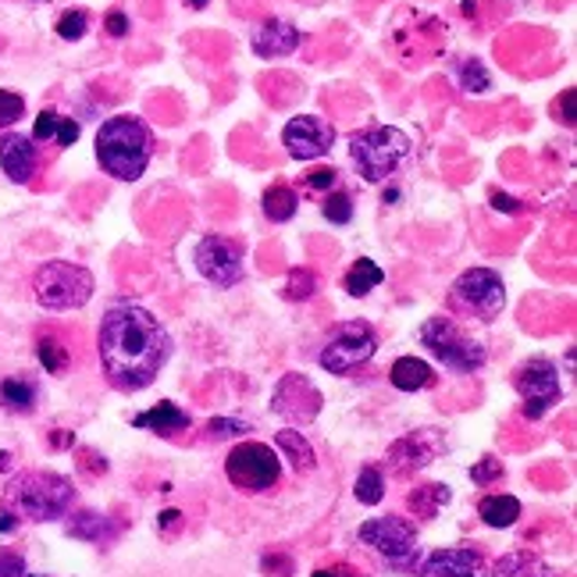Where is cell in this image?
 <instances>
[{
	"mask_svg": "<svg viewBox=\"0 0 577 577\" xmlns=\"http://www.w3.org/2000/svg\"><path fill=\"white\" fill-rule=\"evenodd\" d=\"M357 538L368 545V549H374L392 570H400V574L417 570V564H421L417 527L410 524L406 518H392V513H389V518H371V521L360 524Z\"/></svg>",
	"mask_w": 577,
	"mask_h": 577,
	"instance_id": "52a82bcc",
	"label": "cell"
},
{
	"mask_svg": "<svg viewBox=\"0 0 577 577\" xmlns=\"http://www.w3.org/2000/svg\"><path fill=\"white\" fill-rule=\"evenodd\" d=\"M36 360H40V368L47 371V374H65L68 363H72V353H68V346L61 342L57 336H40Z\"/></svg>",
	"mask_w": 577,
	"mask_h": 577,
	"instance_id": "83f0119b",
	"label": "cell"
},
{
	"mask_svg": "<svg viewBox=\"0 0 577 577\" xmlns=\"http://www.w3.org/2000/svg\"><path fill=\"white\" fill-rule=\"evenodd\" d=\"M25 115V100L19 94H11V89H0V129L14 126Z\"/></svg>",
	"mask_w": 577,
	"mask_h": 577,
	"instance_id": "e575fe53",
	"label": "cell"
},
{
	"mask_svg": "<svg viewBox=\"0 0 577 577\" xmlns=\"http://www.w3.org/2000/svg\"><path fill=\"white\" fill-rule=\"evenodd\" d=\"M410 150H414L410 135L392 126L357 132L353 140H349V157H353L363 182H385L389 175H396L403 168V161L410 157Z\"/></svg>",
	"mask_w": 577,
	"mask_h": 577,
	"instance_id": "5b68a950",
	"label": "cell"
},
{
	"mask_svg": "<svg viewBox=\"0 0 577 577\" xmlns=\"http://www.w3.org/2000/svg\"><path fill=\"white\" fill-rule=\"evenodd\" d=\"M331 143H336V129L317 115L288 118V126L282 129V146L288 150V157H296V161L325 157L331 150Z\"/></svg>",
	"mask_w": 577,
	"mask_h": 577,
	"instance_id": "5bb4252c",
	"label": "cell"
},
{
	"mask_svg": "<svg viewBox=\"0 0 577 577\" xmlns=\"http://www.w3.org/2000/svg\"><path fill=\"white\" fill-rule=\"evenodd\" d=\"M75 503V485L54 470H22L4 489V510L19 521H57Z\"/></svg>",
	"mask_w": 577,
	"mask_h": 577,
	"instance_id": "7a4b0ae2",
	"label": "cell"
},
{
	"mask_svg": "<svg viewBox=\"0 0 577 577\" xmlns=\"http://www.w3.org/2000/svg\"><path fill=\"white\" fill-rule=\"evenodd\" d=\"M470 478H475V485H492L496 478H503V464L496 457H485L475 470H470Z\"/></svg>",
	"mask_w": 577,
	"mask_h": 577,
	"instance_id": "f35d334b",
	"label": "cell"
},
{
	"mask_svg": "<svg viewBox=\"0 0 577 577\" xmlns=\"http://www.w3.org/2000/svg\"><path fill=\"white\" fill-rule=\"evenodd\" d=\"M247 432H250V424L232 421V417H215V421H207V435H210V438H236V435H247Z\"/></svg>",
	"mask_w": 577,
	"mask_h": 577,
	"instance_id": "d590c367",
	"label": "cell"
},
{
	"mask_svg": "<svg viewBox=\"0 0 577 577\" xmlns=\"http://www.w3.org/2000/svg\"><path fill=\"white\" fill-rule=\"evenodd\" d=\"M79 457H83V467L94 470V475H104V470H108V460H100L94 449H79Z\"/></svg>",
	"mask_w": 577,
	"mask_h": 577,
	"instance_id": "ee69618b",
	"label": "cell"
},
{
	"mask_svg": "<svg viewBox=\"0 0 577 577\" xmlns=\"http://www.w3.org/2000/svg\"><path fill=\"white\" fill-rule=\"evenodd\" d=\"M275 453H279V460L293 464L296 475H311V470L317 467L314 446L307 443V438H303V432H293V428L275 432Z\"/></svg>",
	"mask_w": 577,
	"mask_h": 577,
	"instance_id": "ffe728a7",
	"label": "cell"
},
{
	"mask_svg": "<svg viewBox=\"0 0 577 577\" xmlns=\"http://www.w3.org/2000/svg\"><path fill=\"white\" fill-rule=\"evenodd\" d=\"M492 577H559V574L535 553H507L492 564Z\"/></svg>",
	"mask_w": 577,
	"mask_h": 577,
	"instance_id": "44dd1931",
	"label": "cell"
},
{
	"mask_svg": "<svg viewBox=\"0 0 577 577\" xmlns=\"http://www.w3.org/2000/svg\"><path fill=\"white\" fill-rule=\"evenodd\" d=\"M57 129H61V115H57V111H40L36 129H33V143H47V140H54Z\"/></svg>",
	"mask_w": 577,
	"mask_h": 577,
	"instance_id": "8d00e7d4",
	"label": "cell"
},
{
	"mask_svg": "<svg viewBox=\"0 0 577 577\" xmlns=\"http://www.w3.org/2000/svg\"><path fill=\"white\" fill-rule=\"evenodd\" d=\"M374 349H378V336L368 322H342L328 336L317 360H322V368L328 374H353L360 363H368L374 357Z\"/></svg>",
	"mask_w": 577,
	"mask_h": 577,
	"instance_id": "30bf717a",
	"label": "cell"
},
{
	"mask_svg": "<svg viewBox=\"0 0 577 577\" xmlns=\"http://www.w3.org/2000/svg\"><path fill=\"white\" fill-rule=\"evenodd\" d=\"M135 428H146V432H157V435H175V432H186L189 428V414L182 410L178 403L164 400L157 406L143 410V414L132 417Z\"/></svg>",
	"mask_w": 577,
	"mask_h": 577,
	"instance_id": "d6986e66",
	"label": "cell"
},
{
	"mask_svg": "<svg viewBox=\"0 0 577 577\" xmlns=\"http://www.w3.org/2000/svg\"><path fill=\"white\" fill-rule=\"evenodd\" d=\"M449 503V485H421L406 496V507L417 513L421 521H432L438 518V510Z\"/></svg>",
	"mask_w": 577,
	"mask_h": 577,
	"instance_id": "d4e9b609",
	"label": "cell"
},
{
	"mask_svg": "<svg viewBox=\"0 0 577 577\" xmlns=\"http://www.w3.org/2000/svg\"><path fill=\"white\" fill-rule=\"evenodd\" d=\"M68 535L86 538V542H111L118 535V527H108V518H104V513L86 510L68 524Z\"/></svg>",
	"mask_w": 577,
	"mask_h": 577,
	"instance_id": "4316f807",
	"label": "cell"
},
{
	"mask_svg": "<svg viewBox=\"0 0 577 577\" xmlns=\"http://www.w3.org/2000/svg\"><path fill=\"white\" fill-rule=\"evenodd\" d=\"M14 527H19V518H11L8 510L0 513V531H14Z\"/></svg>",
	"mask_w": 577,
	"mask_h": 577,
	"instance_id": "c3c4849f",
	"label": "cell"
},
{
	"mask_svg": "<svg viewBox=\"0 0 577 577\" xmlns=\"http://www.w3.org/2000/svg\"><path fill=\"white\" fill-rule=\"evenodd\" d=\"M389 382L396 385L400 392L432 389V385H435V371H432V363H424V360H417V357H400L396 363H392Z\"/></svg>",
	"mask_w": 577,
	"mask_h": 577,
	"instance_id": "7402d4cb",
	"label": "cell"
},
{
	"mask_svg": "<svg viewBox=\"0 0 577 577\" xmlns=\"http://www.w3.org/2000/svg\"><path fill=\"white\" fill-rule=\"evenodd\" d=\"M189 8H196V11H200V8H207V0H189Z\"/></svg>",
	"mask_w": 577,
	"mask_h": 577,
	"instance_id": "816d5d0a",
	"label": "cell"
},
{
	"mask_svg": "<svg viewBox=\"0 0 577 577\" xmlns=\"http://www.w3.org/2000/svg\"><path fill=\"white\" fill-rule=\"evenodd\" d=\"M104 378L121 392H140L157 382L172 360V336L154 314L135 303H118L104 314L97 331Z\"/></svg>",
	"mask_w": 577,
	"mask_h": 577,
	"instance_id": "6da1fadb",
	"label": "cell"
},
{
	"mask_svg": "<svg viewBox=\"0 0 577 577\" xmlns=\"http://www.w3.org/2000/svg\"><path fill=\"white\" fill-rule=\"evenodd\" d=\"M322 215L331 221V225H346L353 218V200H349L346 193H328L325 204H322Z\"/></svg>",
	"mask_w": 577,
	"mask_h": 577,
	"instance_id": "d6a6232c",
	"label": "cell"
},
{
	"mask_svg": "<svg viewBox=\"0 0 577 577\" xmlns=\"http://www.w3.org/2000/svg\"><path fill=\"white\" fill-rule=\"evenodd\" d=\"M325 396L307 374H282L275 392H271V410L279 417H285L288 424H311L317 414H322Z\"/></svg>",
	"mask_w": 577,
	"mask_h": 577,
	"instance_id": "4fadbf2b",
	"label": "cell"
},
{
	"mask_svg": "<svg viewBox=\"0 0 577 577\" xmlns=\"http://www.w3.org/2000/svg\"><path fill=\"white\" fill-rule=\"evenodd\" d=\"M449 307L478 317V322H496L507 307V285L492 268H467L464 275L449 285Z\"/></svg>",
	"mask_w": 577,
	"mask_h": 577,
	"instance_id": "ba28073f",
	"label": "cell"
},
{
	"mask_svg": "<svg viewBox=\"0 0 577 577\" xmlns=\"http://www.w3.org/2000/svg\"><path fill=\"white\" fill-rule=\"evenodd\" d=\"M54 140H57V146H72L75 140H79V126H75L72 118H61V129H57Z\"/></svg>",
	"mask_w": 577,
	"mask_h": 577,
	"instance_id": "60d3db41",
	"label": "cell"
},
{
	"mask_svg": "<svg viewBox=\"0 0 577 577\" xmlns=\"http://www.w3.org/2000/svg\"><path fill=\"white\" fill-rule=\"evenodd\" d=\"M36 400H40V389L33 378L14 374L0 382V406L11 410V414H29V410L36 406Z\"/></svg>",
	"mask_w": 577,
	"mask_h": 577,
	"instance_id": "603a6c76",
	"label": "cell"
},
{
	"mask_svg": "<svg viewBox=\"0 0 577 577\" xmlns=\"http://www.w3.org/2000/svg\"><path fill=\"white\" fill-rule=\"evenodd\" d=\"M492 207L496 210H510V215H521V204L513 200V196H503V193H492Z\"/></svg>",
	"mask_w": 577,
	"mask_h": 577,
	"instance_id": "bcb514c9",
	"label": "cell"
},
{
	"mask_svg": "<svg viewBox=\"0 0 577 577\" xmlns=\"http://www.w3.org/2000/svg\"><path fill=\"white\" fill-rule=\"evenodd\" d=\"M0 577H25V559L14 549H0Z\"/></svg>",
	"mask_w": 577,
	"mask_h": 577,
	"instance_id": "ab89813d",
	"label": "cell"
},
{
	"mask_svg": "<svg viewBox=\"0 0 577 577\" xmlns=\"http://www.w3.org/2000/svg\"><path fill=\"white\" fill-rule=\"evenodd\" d=\"M311 577H342V574H339V567H331V570H328V567H322V570H314Z\"/></svg>",
	"mask_w": 577,
	"mask_h": 577,
	"instance_id": "681fc988",
	"label": "cell"
},
{
	"mask_svg": "<svg viewBox=\"0 0 577 577\" xmlns=\"http://www.w3.org/2000/svg\"><path fill=\"white\" fill-rule=\"evenodd\" d=\"M314 293H317V275H314L311 268H293V271H288L285 288H282L285 300L300 303V300H311Z\"/></svg>",
	"mask_w": 577,
	"mask_h": 577,
	"instance_id": "4dcf8cb0",
	"label": "cell"
},
{
	"mask_svg": "<svg viewBox=\"0 0 577 577\" xmlns=\"http://www.w3.org/2000/svg\"><path fill=\"white\" fill-rule=\"evenodd\" d=\"M264 215L271 218V221H288L296 215V207H300V196L288 189V186H271V189H264Z\"/></svg>",
	"mask_w": 577,
	"mask_h": 577,
	"instance_id": "f546056e",
	"label": "cell"
},
{
	"mask_svg": "<svg viewBox=\"0 0 577 577\" xmlns=\"http://www.w3.org/2000/svg\"><path fill=\"white\" fill-rule=\"evenodd\" d=\"M11 467V453H0V470H8Z\"/></svg>",
	"mask_w": 577,
	"mask_h": 577,
	"instance_id": "f907efd6",
	"label": "cell"
},
{
	"mask_svg": "<svg viewBox=\"0 0 577 577\" xmlns=\"http://www.w3.org/2000/svg\"><path fill=\"white\" fill-rule=\"evenodd\" d=\"M108 33L111 36H126L129 33V19H126V14H121V11H111L108 14Z\"/></svg>",
	"mask_w": 577,
	"mask_h": 577,
	"instance_id": "f6af8a7d",
	"label": "cell"
},
{
	"mask_svg": "<svg viewBox=\"0 0 577 577\" xmlns=\"http://www.w3.org/2000/svg\"><path fill=\"white\" fill-rule=\"evenodd\" d=\"M25 577H29V574H25Z\"/></svg>",
	"mask_w": 577,
	"mask_h": 577,
	"instance_id": "f5cc1de1",
	"label": "cell"
},
{
	"mask_svg": "<svg viewBox=\"0 0 577 577\" xmlns=\"http://www.w3.org/2000/svg\"><path fill=\"white\" fill-rule=\"evenodd\" d=\"M513 389H518V396L524 400V417L531 421L545 417L559 403V396H564L556 363L545 357H531L518 363V371H513Z\"/></svg>",
	"mask_w": 577,
	"mask_h": 577,
	"instance_id": "8fae6325",
	"label": "cell"
},
{
	"mask_svg": "<svg viewBox=\"0 0 577 577\" xmlns=\"http://www.w3.org/2000/svg\"><path fill=\"white\" fill-rule=\"evenodd\" d=\"M478 518L489 524V527H513L521 518V499L513 496H485L478 503Z\"/></svg>",
	"mask_w": 577,
	"mask_h": 577,
	"instance_id": "cb8c5ba5",
	"label": "cell"
},
{
	"mask_svg": "<svg viewBox=\"0 0 577 577\" xmlns=\"http://www.w3.org/2000/svg\"><path fill=\"white\" fill-rule=\"evenodd\" d=\"M150 154H154V140L143 118L135 115H115L97 132V161L111 178L135 182L146 175Z\"/></svg>",
	"mask_w": 577,
	"mask_h": 577,
	"instance_id": "3957f363",
	"label": "cell"
},
{
	"mask_svg": "<svg viewBox=\"0 0 577 577\" xmlns=\"http://www.w3.org/2000/svg\"><path fill=\"white\" fill-rule=\"evenodd\" d=\"M300 29L293 22H285V19H264L261 25L253 29L250 33V47L257 57H264V61H275V57H288L296 47H300Z\"/></svg>",
	"mask_w": 577,
	"mask_h": 577,
	"instance_id": "2e32d148",
	"label": "cell"
},
{
	"mask_svg": "<svg viewBox=\"0 0 577 577\" xmlns=\"http://www.w3.org/2000/svg\"><path fill=\"white\" fill-rule=\"evenodd\" d=\"M94 275H89V268L83 264H72V261H47L33 279V293H36V303L43 311H79L94 296Z\"/></svg>",
	"mask_w": 577,
	"mask_h": 577,
	"instance_id": "8992f818",
	"label": "cell"
},
{
	"mask_svg": "<svg viewBox=\"0 0 577 577\" xmlns=\"http://www.w3.org/2000/svg\"><path fill=\"white\" fill-rule=\"evenodd\" d=\"M428 438H432L428 432H414V435L400 438L385 457L392 475L406 478V475H417L421 467H428L435 460V453H438V443H428Z\"/></svg>",
	"mask_w": 577,
	"mask_h": 577,
	"instance_id": "ac0fdd59",
	"label": "cell"
},
{
	"mask_svg": "<svg viewBox=\"0 0 577 577\" xmlns=\"http://www.w3.org/2000/svg\"><path fill=\"white\" fill-rule=\"evenodd\" d=\"M457 75H460V89H467V94H485V89H489V72H485L478 57L460 61Z\"/></svg>",
	"mask_w": 577,
	"mask_h": 577,
	"instance_id": "1f68e13d",
	"label": "cell"
},
{
	"mask_svg": "<svg viewBox=\"0 0 577 577\" xmlns=\"http://www.w3.org/2000/svg\"><path fill=\"white\" fill-rule=\"evenodd\" d=\"M385 282V271L378 268L374 261H368V257H360V261L346 271V279H342V285H346V293L349 296H368L371 288H378Z\"/></svg>",
	"mask_w": 577,
	"mask_h": 577,
	"instance_id": "484cf974",
	"label": "cell"
},
{
	"mask_svg": "<svg viewBox=\"0 0 577 577\" xmlns=\"http://www.w3.org/2000/svg\"><path fill=\"white\" fill-rule=\"evenodd\" d=\"M336 182H339V172L336 168H314V172H307V178H303V186L307 189H314V193H331L336 189Z\"/></svg>",
	"mask_w": 577,
	"mask_h": 577,
	"instance_id": "74e56055",
	"label": "cell"
},
{
	"mask_svg": "<svg viewBox=\"0 0 577 577\" xmlns=\"http://www.w3.org/2000/svg\"><path fill=\"white\" fill-rule=\"evenodd\" d=\"M421 577H489L485 556L470 545H453V549H438L428 559L417 564Z\"/></svg>",
	"mask_w": 577,
	"mask_h": 577,
	"instance_id": "9a60e30c",
	"label": "cell"
},
{
	"mask_svg": "<svg viewBox=\"0 0 577 577\" xmlns=\"http://www.w3.org/2000/svg\"><path fill=\"white\" fill-rule=\"evenodd\" d=\"M556 115L564 118V126H574V89H564V100L556 104Z\"/></svg>",
	"mask_w": 577,
	"mask_h": 577,
	"instance_id": "7bdbcfd3",
	"label": "cell"
},
{
	"mask_svg": "<svg viewBox=\"0 0 577 577\" xmlns=\"http://www.w3.org/2000/svg\"><path fill=\"white\" fill-rule=\"evenodd\" d=\"M282 570V577H293V564L285 556H264V570Z\"/></svg>",
	"mask_w": 577,
	"mask_h": 577,
	"instance_id": "7dc6e473",
	"label": "cell"
},
{
	"mask_svg": "<svg viewBox=\"0 0 577 577\" xmlns=\"http://www.w3.org/2000/svg\"><path fill=\"white\" fill-rule=\"evenodd\" d=\"M86 25H89L86 11H65V14L57 19V36L68 40V43H75V40L86 36Z\"/></svg>",
	"mask_w": 577,
	"mask_h": 577,
	"instance_id": "836d02e7",
	"label": "cell"
},
{
	"mask_svg": "<svg viewBox=\"0 0 577 577\" xmlns=\"http://www.w3.org/2000/svg\"><path fill=\"white\" fill-rule=\"evenodd\" d=\"M157 527L164 531V535H175V531L182 527V513L178 510H164L157 518Z\"/></svg>",
	"mask_w": 577,
	"mask_h": 577,
	"instance_id": "b9f144b4",
	"label": "cell"
},
{
	"mask_svg": "<svg viewBox=\"0 0 577 577\" xmlns=\"http://www.w3.org/2000/svg\"><path fill=\"white\" fill-rule=\"evenodd\" d=\"M225 475H229V481L239 492L257 496L279 485L282 460H279V453L264 443H239L229 453V460H225Z\"/></svg>",
	"mask_w": 577,
	"mask_h": 577,
	"instance_id": "9c48e42d",
	"label": "cell"
},
{
	"mask_svg": "<svg viewBox=\"0 0 577 577\" xmlns=\"http://www.w3.org/2000/svg\"><path fill=\"white\" fill-rule=\"evenodd\" d=\"M421 346L428 349L438 363H446L449 371H460V374H475L489 363L485 342L467 336L449 314H435L421 325Z\"/></svg>",
	"mask_w": 577,
	"mask_h": 577,
	"instance_id": "277c9868",
	"label": "cell"
},
{
	"mask_svg": "<svg viewBox=\"0 0 577 577\" xmlns=\"http://www.w3.org/2000/svg\"><path fill=\"white\" fill-rule=\"evenodd\" d=\"M353 496H357V503L363 507H378L385 499V475L378 470L374 464L368 467H360V475H357V485H353Z\"/></svg>",
	"mask_w": 577,
	"mask_h": 577,
	"instance_id": "f1b7e54d",
	"label": "cell"
},
{
	"mask_svg": "<svg viewBox=\"0 0 577 577\" xmlns=\"http://www.w3.org/2000/svg\"><path fill=\"white\" fill-rule=\"evenodd\" d=\"M193 261H196V271L218 288H232L242 282V250L236 247L232 239L225 236H204L196 242L193 250Z\"/></svg>",
	"mask_w": 577,
	"mask_h": 577,
	"instance_id": "7c38bea8",
	"label": "cell"
},
{
	"mask_svg": "<svg viewBox=\"0 0 577 577\" xmlns=\"http://www.w3.org/2000/svg\"><path fill=\"white\" fill-rule=\"evenodd\" d=\"M36 146L29 135L22 132H0V168H4V175L14 182V186H25L29 178H33L36 172Z\"/></svg>",
	"mask_w": 577,
	"mask_h": 577,
	"instance_id": "e0dca14e",
	"label": "cell"
}]
</instances>
